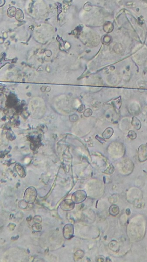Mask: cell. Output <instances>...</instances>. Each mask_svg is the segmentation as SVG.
<instances>
[{
	"instance_id": "1",
	"label": "cell",
	"mask_w": 147,
	"mask_h": 262,
	"mask_svg": "<svg viewBox=\"0 0 147 262\" xmlns=\"http://www.w3.org/2000/svg\"><path fill=\"white\" fill-rule=\"evenodd\" d=\"M37 196V192L36 189L33 187H28L24 195V200L28 203H33Z\"/></svg>"
},
{
	"instance_id": "2",
	"label": "cell",
	"mask_w": 147,
	"mask_h": 262,
	"mask_svg": "<svg viewBox=\"0 0 147 262\" xmlns=\"http://www.w3.org/2000/svg\"><path fill=\"white\" fill-rule=\"evenodd\" d=\"M86 198V193L83 190H78L72 195V199L75 203L79 204L83 202Z\"/></svg>"
},
{
	"instance_id": "3",
	"label": "cell",
	"mask_w": 147,
	"mask_h": 262,
	"mask_svg": "<svg viewBox=\"0 0 147 262\" xmlns=\"http://www.w3.org/2000/svg\"><path fill=\"white\" fill-rule=\"evenodd\" d=\"M138 159L140 161H144L147 159V147L146 145H141L138 150Z\"/></svg>"
},
{
	"instance_id": "4",
	"label": "cell",
	"mask_w": 147,
	"mask_h": 262,
	"mask_svg": "<svg viewBox=\"0 0 147 262\" xmlns=\"http://www.w3.org/2000/svg\"><path fill=\"white\" fill-rule=\"evenodd\" d=\"M74 226L72 224H67L63 228V235L64 237L66 239H70L72 238L74 234Z\"/></svg>"
},
{
	"instance_id": "5",
	"label": "cell",
	"mask_w": 147,
	"mask_h": 262,
	"mask_svg": "<svg viewBox=\"0 0 147 262\" xmlns=\"http://www.w3.org/2000/svg\"><path fill=\"white\" fill-rule=\"evenodd\" d=\"M75 207V203L73 201L71 200H65L63 201L60 207L64 210H72Z\"/></svg>"
},
{
	"instance_id": "6",
	"label": "cell",
	"mask_w": 147,
	"mask_h": 262,
	"mask_svg": "<svg viewBox=\"0 0 147 262\" xmlns=\"http://www.w3.org/2000/svg\"><path fill=\"white\" fill-rule=\"evenodd\" d=\"M131 124L133 127L136 130H139L140 129L141 127V124L140 120L136 117H133L132 120L131 121Z\"/></svg>"
},
{
	"instance_id": "7",
	"label": "cell",
	"mask_w": 147,
	"mask_h": 262,
	"mask_svg": "<svg viewBox=\"0 0 147 262\" xmlns=\"http://www.w3.org/2000/svg\"><path fill=\"white\" fill-rule=\"evenodd\" d=\"M15 169H16V171L17 172V173L19 174V175L21 177H25V176H26L25 170L24 168V167H23V166H22L21 165H20V164H17L15 166Z\"/></svg>"
},
{
	"instance_id": "8",
	"label": "cell",
	"mask_w": 147,
	"mask_h": 262,
	"mask_svg": "<svg viewBox=\"0 0 147 262\" xmlns=\"http://www.w3.org/2000/svg\"><path fill=\"white\" fill-rule=\"evenodd\" d=\"M113 131L112 129L109 128L107 129L104 132L103 137L105 138L108 139L112 136V135L113 134Z\"/></svg>"
},
{
	"instance_id": "9",
	"label": "cell",
	"mask_w": 147,
	"mask_h": 262,
	"mask_svg": "<svg viewBox=\"0 0 147 262\" xmlns=\"http://www.w3.org/2000/svg\"><path fill=\"white\" fill-rule=\"evenodd\" d=\"M113 25L110 23H109V24H105L104 25V31L105 32H111L113 30Z\"/></svg>"
},
{
	"instance_id": "10",
	"label": "cell",
	"mask_w": 147,
	"mask_h": 262,
	"mask_svg": "<svg viewBox=\"0 0 147 262\" xmlns=\"http://www.w3.org/2000/svg\"><path fill=\"white\" fill-rule=\"evenodd\" d=\"M109 212H110V214H112L113 215H116L119 212V208L116 206L115 208V209L114 210L113 208V206H111L110 207V209H109Z\"/></svg>"
},
{
	"instance_id": "11",
	"label": "cell",
	"mask_w": 147,
	"mask_h": 262,
	"mask_svg": "<svg viewBox=\"0 0 147 262\" xmlns=\"http://www.w3.org/2000/svg\"><path fill=\"white\" fill-rule=\"evenodd\" d=\"M128 137L131 140H134L137 137V134L134 131L131 130L128 133Z\"/></svg>"
},
{
	"instance_id": "12",
	"label": "cell",
	"mask_w": 147,
	"mask_h": 262,
	"mask_svg": "<svg viewBox=\"0 0 147 262\" xmlns=\"http://www.w3.org/2000/svg\"><path fill=\"white\" fill-rule=\"evenodd\" d=\"M111 37L110 36H105L103 38V42L105 43L106 44H108L110 42V40H111Z\"/></svg>"
},
{
	"instance_id": "13",
	"label": "cell",
	"mask_w": 147,
	"mask_h": 262,
	"mask_svg": "<svg viewBox=\"0 0 147 262\" xmlns=\"http://www.w3.org/2000/svg\"><path fill=\"white\" fill-rule=\"evenodd\" d=\"M145 145H146V147H147V143H146V144H145Z\"/></svg>"
}]
</instances>
